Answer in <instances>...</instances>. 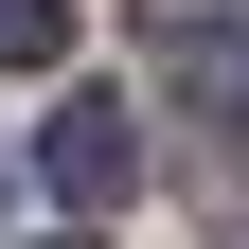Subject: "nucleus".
I'll return each mask as SVG.
<instances>
[{
  "label": "nucleus",
  "mask_w": 249,
  "mask_h": 249,
  "mask_svg": "<svg viewBox=\"0 0 249 249\" xmlns=\"http://www.w3.org/2000/svg\"><path fill=\"white\" fill-rule=\"evenodd\" d=\"M36 178L71 213H124V196H142V124H124V107H53L36 124Z\"/></svg>",
  "instance_id": "f257e3e1"
},
{
  "label": "nucleus",
  "mask_w": 249,
  "mask_h": 249,
  "mask_svg": "<svg viewBox=\"0 0 249 249\" xmlns=\"http://www.w3.org/2000/svg\"><path fill=\"white\" fill-rule=\"evenodd\" d=\"M71 53V0H0V71H53Z\"/></svg>",
  "instance_id": "f03ea898"
}]
</instances>
